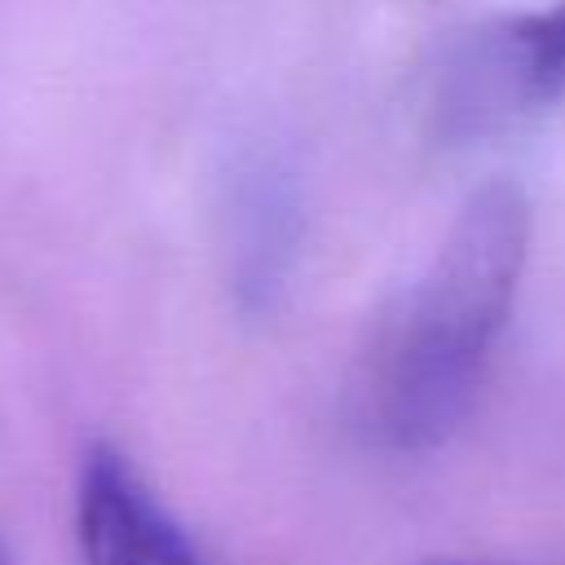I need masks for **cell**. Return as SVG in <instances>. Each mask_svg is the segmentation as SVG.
I'll use <instances>...</instances> for the list:
<instances>
[{
	"mask_svg": "<svg viewBox=\"0 0 565 565\" xmlns=\"http://www.w3.org/2000/svg\"><path fill=\"white\" fill-rule=\"evenodd\" d=\"M75 543L79 565H207L132 459L106 441L84 450L75 477Z\"/></svg>",
	"mask_w": 565,
	"mask_h": 565,
	"instance_id": "obj_4",
	"label": "cell"
},
{
	"mask_svg": "<svg viewBox=\"0 0 565 565\" xmlns=\"http://www.w3.org/2000/svg\"><path fill=\"white\" fill-rule=\"evenodd\" d=\"M455 79L494 132L565 102V0L455 31Z\"/></svg>",
	"mask_w": 565,
	"mask_h": 565,
	"instance_id": "obj_3",
	"label": "cell"
},
{
	"mask_svg": "<svg viewBox=\"0 0 565 565\" xmlns=\"http://www.w3.org/2000/svg\"><path fill=\"white\" fill-rule=\"evenodd\" d=\"M0 565H13V556H9V543H4V534H0Z\"/></svg>",
	"mask_w": 565,
	"mask_h": 565,
	"instance_id": "obj_6",
	"label": "cell"
},
{
	"mask_svg": "<svg viewBox=\"0 0 565 565\" xmlns=\"http://www.w3.org/2000/svg\"><path fill=\"white\" fill-rule=\"evenodd\" d=\"M424 565H499V561H468V556H433Z\"/></svg>",
	"mask_w": 565,
	"mask_h": 565,
	"instance_id": "obj_5",
	"label": "cell"
},
{
	"mask_svg": "<svg viewBox=\"0 0 565 565\" xmlns=\"http://www.w3.org/2000/svg\"><path fill=\"white\" fill-rule=\"evenodd\" d=\"M530 225L516 181L472 190L428 265L375 318L349 380V415L371 446L419 455L463 428L512 322Z\"/></svg>",
	"mask_w": 565,
	"mask_h": 565,
	"instance_id": "obj_1",
	"label": "cell"
},
{
	"mask_svg": "<svg viewBox=\"0 0 565 565\" xmlns=\"http://www.w3.org/2000/svg\"><path fill=\"white\" fill-rule=\"evenodd\" d=\"M225 269L243 313H274L305 252V181L291 154L274 141L238 150L221 199Z\"/></svg>",
	"mask_w": 565,
	"mask_h": 565,
	"instance_id": "obj_2",
	"label": "cell"
}]
</instances>
